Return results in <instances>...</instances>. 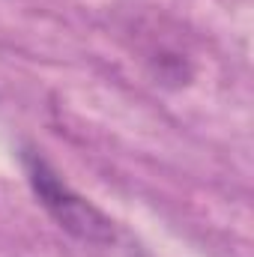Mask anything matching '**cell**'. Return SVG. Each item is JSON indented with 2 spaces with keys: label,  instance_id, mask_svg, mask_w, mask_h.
<instances>
[{
  "label": "cell",
  "instance_id": "obj_1",
  "mask_svg": "<svg viewBox=\"0 0 254 257\" xmlns=\"http://www.w3.org/2000/svg\"><path fill=\"white\" fill-rule=\"evenodd\" d=\"M24 171L27 183L42 203V209L54 218V224L66 230L72 239L93 245V248H108L117 242V224L84 194H78L63 177L33 150L24 153Z\"/></svg>",
  "mask_w": 254,
  "mask_h": 257
}]
</instances>
